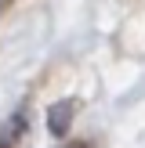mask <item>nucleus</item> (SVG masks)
<instances>
[{
    "label": "nucleus",
    "instance_id": "f257e3e1",
    "mask_svg": "<svg viewBox=\"0 0 145 148\" xmlns=\"http://www.w3.org/2000/svg\"><path fill=\"white\" fill-rule=\"evenodd\" d=\"M72 116H76V101H55L47 108V130L55 137H65L72 127Z\"/></svg>",
    "mask_w": 145,
    "mask_h": 148
},
{
    "label": "nucleus",
    "instance_id": "f03ea898",
    "mask_svg": "<svg viewBox=\"0 0 145 148\" xmlns=\"http://www.w3.org/2000/svg\"><path fill=\"white\" fill-rule=\"evenodd\" d=\"M26 127H29V123H26V112L18 108V112L0 127V148H14V145L22 141V134H26Z\"/></svg>",
    "mask_w": 145,
    "mask_h": 148
},
{
    "label": "nucleus",
    "instance_id": "7ed1b4c3",
    "mask_svg": "<svg viewBox=\"0 0 145 148\" xmlns=\"http://www.w3.org/2000/svg\"><path fill=\"white\" fill-rule=\"evenodd\" d=\"M65 148H87V145H80V141H69V145H65Z\"/></svg>",
    "mask_w": 145,
    "mask_h": 148
}]
</instances>
